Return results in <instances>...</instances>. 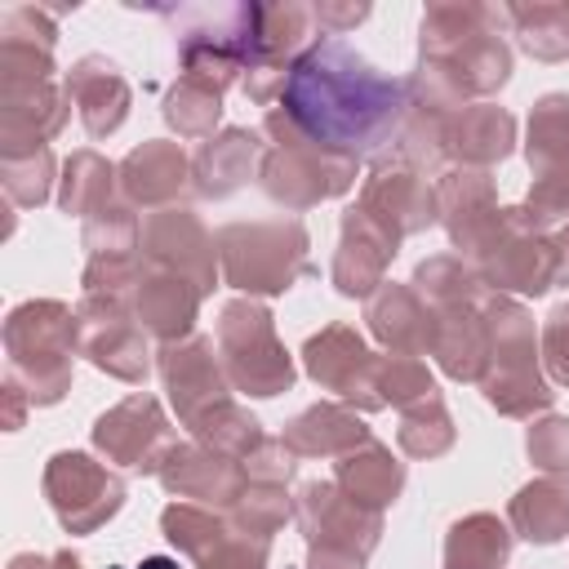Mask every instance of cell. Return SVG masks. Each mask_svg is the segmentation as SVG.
<instances>
[{"label": "cell", "instance_id": "cell-1", "mask_svg": "<svg viewBox=\"0 0 569 569\" xmlns=\"http://www.w3.org/2000/svg\"><path fill=\"white\" fill-rule=\"evenodd\" d=\"M280 111L325 151L365 160L396 142L405 120V80L382 76L347 40H320L293 62Z\"/></svg>", "mask_w": 569, "mask_h": 569}, {"label": "cell", "instance_id": "cell-2", "mask_svg": "<svg viewBox=\"0 0 569 569\" xmlns=\"http://www.w3.org/2000/svg\"><path fill=\"white\" fill-rule=\"evenodd\" d=\"M502 31H511L507 4H431L418 27V67L436 76L458 102H485L511 76V49Z\"/></svg>", "mask_w": 569, "mask_h": 569}, {"label": "cell", "instance_id": "cell-3", "mask_svg": "<svg viewBox=\"0 0 569 569\" xmlns=\"http://www.w3.org/2000/svg\"><path fill=\"white\" fill-rule=\"evenodd\" d=\"M258 133L267 138V151L258 164V187L284 209H316L325 200H338L360 178V160L325 151L280 107H271L262 116Z\"/></svg>", "mask_w": 569, "mask_h": 569}, {"label": "cell", "instance_id": "cell-4", "mask_svg": "<svg viewBox=\"0 0 569 569\" xmlns=\"http://www.w3.org/2000/svg\"><path fill=\"white\" fill-rule=\"evenodd\" d=\"M480 311H485V325H489V369L480 378L485 400L507 418H533L538 409H551L556 391H551V382L542 378V365H538L533 316L507 293L485 298Z\"/></svg>", "mask_w": 569, "mask_h": 569}, {"label": "cell", "instance_id": "cell-5", "mask_svg": "<svg viewBox=\"0 0 569 569\" xmlns=\"http://www.w3.org/2000/svg\"><path fill=\"white\" fill-rule=\"evenodd\" d=\"M9 378L27 391L31 405H58L71 387L76 351V311L58 298L18 302L4 320Z\"/></svg>", "mask_w": 569, "mask_h": 569}, {"label": "cell", "instance_id": "cell-6", "mask_svg": "<svg viewBox=\"0 0 569 569\" xmlns=\"http://www.w3.org/2000/svg\"><path fill=\"white\" fill-rule=\"evenodd\" d=\"M218 267L222 284L249 293V298H276L293 289L302 276H311V236L298 218H271V222H231L218 236Z\"/></svg>", "mask_w": 569, "mask_h": 569}, {"label": "cell", "instance_id": "cell-7", "mask_svg": "<svg viewBox=\"0 0 569 569\" xmlns=\"http://www.w3.org/2000/svg\"><path fill=\"white\" fill-rule=\"evenodd\" d=\"M485 289L493 293H529L542 298L560 276V253L547 227L529 213V204L498 209V222L480 240V249L467 258Z\"/></svg>", "mask_w": 569, "mask_h": 569}, {"label": "cell", "instance_id": "cell-8", "mask_svg": "<svg viewBox=\"0 0 569 569\" xmlns=\"http://www.w3.org/2000/svg\"><path fill=\"white\" fill-rule=\"evenodd\" d=\"M178 62L182 76L227 89L244 80L249 53H253V27H258V4H200V9H178Z\"/></svg>", "mask_w": 569, "mask_h": 569}, {"label": "cell", "instance_id": "cell-9", "mask_svg": "<svg viewBox=\"0 0 569 569\" xmlns=\"http://www.w3.org/2000/svg\"><path fill=\"white\" fill-rule=\"evenodd\" d=\"M218 356L236 391L244 396H280L293 387V360L276 338V320L258 298H236L218 311Z\"/></svg>", "mask_w": 569, "mask_h": 569}, {"label": "cell", "instance_id": "cell-10", "mask_svg": "<svg viewBox=\"0 0 569 569\" xmlns=\"http://www.w3.org/2000/svg\"><path fill=\"white\" fill-rule=\"evenodd\" d=\"M76 351L120 378V382H147L151 373V333L138 325L133 302L124 298H102V293H84L76 307Z\"/></svg>", "mask_w": 569, "mask_h": 569}, {"label": "cell", "instance_id": "cell-11", "mask_svg": "<svg viewBox=\"0 0 569 569\" xmlns=\"http://www.w3.org/2000/svg\"><path fill=\"white\" fill-rule=\"evenodd\" d=\"M320 44V22L311 4H258V27H253V53L244 67V98L253 102H276L284 93V80L293 62Z\"/></svg>", "mask_w": 569, "mask_h": 569}, {"label": "cell", "instance_id": "cell-12", "mask_svg": "<svg viewBox=\"0 0 569 569\" xmlns=\"http://www.w3.org/2000/svg\"><path fill=\"white\" fill-rule=\"evenodd\" d=\"M44 498L67 533H93L124 507V485L89 453L62 449L44 467Z\"/></svg>", "mask_w": 569, "mask_h": 569}, {"label": "cell", "instance_id": "cell-13", "mask_svg": "<svg viewBox=\"0 0 569 569\" xmlns=\"http://www.w3.org/2000/svg\"><path fill=\"white\" fill-rule=\"evenodd\" d=\"M378 360L382 356H373L351 325H325L302 347V365H307L311 382L320 391H333L342 405H351L360 413L387 409L378 396Z\"/></svg>", "mask_w": 569, "mask_h": 569}, {"label": "cell", "instance_id": "cell-14", "mask_svg": "<svg viewBox=\"0 0 569 569\" xmlns=\"http://www.w3.org/2000/svg\"><path fill=\"white\" fill-rule=\"evenodd\" d=\"M138 249H142L147 267L173 271V276L191 280L200 293H209L213 280L222 276V267H218V240H213L209 227H204L191 209H182V204L147 213Z\"/></svg>", "mask_w": 569, "mask_h": 569}, {"label": "cell", "instance_id": "cell-15", "mask_svg": "<svg viewBox=\"0 0 569 569\" xmlns=\"http://www.w3.org/2000/svg\"><path fill=\"white\" fill-rule=\"evenodd\" d=\"M173 427L160 409L156 396L133 391L120 405H111L98 422H93V449L107 453V462L116 467H133V471H160L164 453L173 449Z\"/></svg>", "mask_w": 569, "mask_h": 569}, {"label": "cell", "instance_id": "cell-16", "mask_svg": "<svg viewBox=\"0 0 569 569\" xmlns=\"http://www.w3.org/2000/svg\"><path fill=\"white\" fill-rule=\"evenodd\" d=\"M160 382L169 391V405L178 413L182 427H196L209 409L227 405L231 396V378L222 369V356H218V342L213 338H182V342H169L160 347Z\"/></svg>", "mask_w": 569, "mask_h": 569}, {"label": "cell", "instance_id": "cell-17", "mask_svg": "<svg viewBox=\"0 0 569 569\" xmlns=\"http://www.w3.org/2000/svg\"><path fill=\"white\" fill-rule=\"evenodd\" d=\"M293 520L307 547H347L369 556L382 538V511L351 502L333 480H307L293 498Z\"/></svg>", "mask_w": 569, "mask_h": 569}, {"label": "cell", "instance_id": "cell-18", "mask_svg": "<svg viewBox=\"0 0 569 569\" xmlns=\"http://www.w3.org/2000/svg\"><path fill=\"white\" fill-rule=\"evenodd\" d=\"M156 480H160L173 498L213 507V511H222V516H227V511L236 507V498L249 489L244 462H236V458H227V453H213V449H204L200 440H178V445L164 453Z\"/></svg>", "mask_w": 569, "mask_h": 569}, {"label": "cell", "instance_id": "cell-19", "mask_svg": "<svg viewBox=\"0 0 569 569\" xmlns=\"http://www.w3.org/2000/svg\"><path fill=\"white\" fill-rule=\"evenodd\" d=\"M400 249V236L391 227H382L373 213H365L360 204L342 213V231H338V253L329 267V280L342 298H373L387 284V267Z\"/></svg>", "mask_w": 569, "mask_h": 569}, {"label": "cell", "instance_id": "cell-20", "mask_svg": "<svg viewBox=\"0 0 569 569\" xmlns=\"http://www.w3.org/2000/svg\"><path fill=\"white\" fill-rule=\"evenodd\" d=\"M436 222L445 227L449 244L471 258L480 249V240L489 236V227L498 222V187L489 169H467V164H449L436 178Z\"/></svg>", "mask_w": 569, "mask_h": 569}, {"label": "cell", "instance_id": "cell-21", "mask_svg": "<svg viewBox=\"0 0 569 569\" xmlns=\"http://www.w3.org/2000/svg\"><path fill=\"white\" fill-rule=\"evenodd\" d=\"M360 209L405 240L436 222V182H427V173L400 160H378L360 187Z\"/></svg>", "mask_w": 569, "mask_h": 569}, {"label": "cell", "instance_id": "cell-22", "mask_svg": "<svg viewBox=\"0 0 569 569\" xmlns=\"http://www.w3.org/2000/svg\"><path fill=\"white\" fill-rule=\"evenodd\" d=\"M116 169H120V196L133 209H147V213L173 209L178 196L191 187V160L169 138H147Z\"/></svg>", "mask_w": 569, "mask_h": 569}, {"label": "cell", "instance_id": "cell-23", "mask_svg": "<svg viewBox=\"0 0 569 569\" xmlns=\"http://www.w3.org/2000/svg\"><path fill=\"white\" fill-rule=\"evenodd\" d=\"M365 320L369 333L391 351V356H427L436 338V311L422 302L413 284L387 280L373 298H365Z\"/></svg>", "mask_w": 569, "mask_h": 569}, {"label": "cell", "instance_id": "cell-24", "mask_svg": "<svg viewBox=\"0 0 569 569\" xmlns=\"http://www.w3.org/2000/svg\"><path fill=\"white\" fill-rule=\"evenodd\" d=\"M67 93H71V102H76L80 124H84L89 138L116 133V129L124 124V116H129V102H133L129 80H124L120 67H116L111 58H102V53H84V58L67 71Z\"/></svg>", "mask_w": 569, "mask_h": 569}, {"label": "cell", "instance_id": "cell-25", "mask_svg": "<svg viewBox=\"0 0 569 569\" xmlns=\"http://www.w3.org/2000/svg\"><path fill=\"white\" fill-rule=\"evenodd\" d=\"M262 133H249V129H222L213 133L209 142H200L196 160H191V187L200 200H227L236 196L249 178H258V164H262Z\"/></svg>", "mask_w": 569, "mask_h": 569}, {"label": "cell", "instance_id": "cell-26", "mask_svg": "<svg viewBox=\"0 0 569 569\" xmlns=\"http://www.w3.org/2000/svg\"><path fill=\"white\" fill-rule=\"evenodd\" d=\"M200 298H204V293H200L191 280H182V276H173V271L147 267L142 284L133 289V316H138V325H142L160 347H169V342L191 338L196 316H200Z\"/></svg>", "mask_w": 569, "mask_h": 569}, {"label": "cell", "instance_id": "cell-27", "mask_svg": "<svg viewBox=\"0 0 569 569\" xmlns=\"http://www.w3.org/2000/svg\"><path fill=\"white\" fill-rule=\"evenodd\" d=\"M431 356L453 382H480L489 369V325L480 302L467 307H440L436 311V338Z\"/></svg>", "mask_w": 569, "mask_h": 569}, {"label": "cell", "instance_id": "cell-28", "mask_svg": "<svg viewBox=\"0 0 569 569\" xmlns=\"http://www.w3.org/2000/svg\"><path fill=\"white\" fill-rule=\"evenodd\" d=\"M280 440L298 453V458H342L351 449H360L365 440H373V431L365 427V418L351 409V405H333V400H320L311 409H302L298 418L284 422Z\"/></svg>", "mask_w": 569, "mask_h": 569}, {"label": "cell", "instance_id": "cell-29", "mask_svg": "<svg viewBox=\"0 0 569 569\" xmlns=\"http://www.w3.org/2000/svg\"><path fill=\"white\" fill-rule=\"evenodd\" d=\"M516 147V116L493 102H467L449 124V160L467 169H493Z\"/></svg>", "mask_w": 569, "mask_h": 569}, {"label": "cell", "instance_id": "cell-30", "mask_svg": "<svg viewBox=\"0 0 569 569\" xmlns=\"http://www.w3.org/2000/svg\"><path fill=\"white\" fill-rule=\"evenodd\" d=\"M507 520L511 533H520L525 542H560L569 533V471H542L529 485H520L507 507Z\"/></svg>", "mask_w": 569, "mask_h": 569}, {"label": "cell", "instance_id": "cell-31", "mask_svg": "<svg viewBox=\"0 0 569 569\" xmlns=\"http://www.w3.org/2000/svg\"><path fill=\"white\" fill-rule=\"evenodd\" d=\"M333 485H338L351 502H360V507H369V511H382V507H391V502L400 498V489H405V462H400L382 440H365L360 449H351V453H342V458L333 462Z\"/></svg>", "mask_w": 569, "mask_h": 569}, {"label": "cell", "instance_id": "cell-32", "mask_svg": "<svg viewBox=\"0 0 569 569\" xmlns=\"http://www.w3.org/2000/svg\"><path fill=\"white\" fill-rule=\"evenodd\" d=\"M507 560H511V525H502L493 511H471L449 525L440 569H502Z\"/></svg>", "mask_w": 569, "mask_h": 569}, {"label": "cell", "instance_id": "cell-33", "mask_svg": "<svg viewBox=\"0 0 569 569\" xmlns=\"http://www.w3.org/2000/svg\"><path fill=\"white\" fill-rule=\"evenodd\" d=\"M120 187V169L111 160H102L98 151H71V160L62 164V178H58V204L62 213H76V218H93L98 209L111 204Z\"/></svg>", "mask_w": 569, "mask_h": 569}, {"label": "cell", "instance_id": "cell-34", "mask_svg": "<svg viewBox=\"0 0 569 569\" xmlns=\"http://www.w3.org/2000/svg\"><path fill=\"white\" fill-rule=\"evenodd\" d=\"M409 284L422 293V302H427L431 311H440V307H467V302H480V293H485L476 267H471L462 253L422 258V262L413 267V280H409Z\"/></svg>", "mask_w": 569, "mask_h": 569}, {"label": "cell", "instance_id": "cell-35", "mask_svg": "<svg viewBox=\"0 0 569 569\" xmlns=\"http://www.w3.org/2000/svg\"><path fill=\"white\" fill-rule=\"evenodd\" d=\"M507 27L529 58H569V4H507Z\"/></svg>", "mask_w": 569, "mask_h": 569}, {"label": "cell", "instance_id": "cell-36", "mask_svg": "<svg viewBox=\"0 0 569 569\" xmlns=\"http://www.w3.org/2000/svg\"><path fill=\"white\" fill-rule=\"evenodd\" d=\"M160 529H164V538H169L187 560H196V565H204V560L227 542V533H231L227 516H218L213 507H200V502H182V498L160 511Z\"/></svg>", "mask_w": 569, "mask_h": 569}, {"label": "cell", "instance_id": "cell-37", "mask_svg": "<svg viewBox=\"0 0 569 569\" xmlns=\"http://www.w3.org/2000/svg\"><path fill=\"white\" fill-rule=\"evenodd\" d=\"M529 169H569V93H542L529 111Z\"/></svg>", "mask_w": 569, "mask_h": 569}, {"label": "cell", "instance_id": "cell-38", "mask_svg": "<svg viewBox=\"0 0 569 569\" xmlns=\"http://www.w3.org/2000/svg\"><path fill=\"white\" fill-rule=\"evenodd\" d=\"M164 120L178 138L187 142H209L218 120H222V93L191 80V76H178L173 89L164 93Z\"/></svg>", "mask_w": 569, "mask_h": 569}, {"label": "cell", "instance_id": "cell-39", "mask_svg": "<svg viewBox=\"0 0 569 569\" xmlns=\"http://www.w3.org/2000/svg\"><path fill=\"white\" fill-rule=\"evenodd\" d=\"M396 440H400V449H405L409 458H440V453H449L453 440H458V427H453V418H449V409H445V396L431 391L427 400L400 409V431H396Z\"/></svg>", "mask_w": 569, "mask_h": 569}, {"label": "cell", "instance_id": "cell-40", "mask_svg": "<svg viewBox=\"0 0 569 569\" xmlns=\"http://www.w3.org/2000/svg\"><path fill=\"white\" fill-rule=\"evenodd\" d=\"M262 422L249 413V409H240L236 400H227V405H218V409H209L196 427H191V440H200L204 449H213V453H227V458H236V462H244L258 445H262Z\"/></svg>", "mask_w": 569, "mask_h": 569}, {"label": "cell", "instance_id": "cell-41", "mask_svg": "<svg viewBox=\"0 0 569 569\" xmlns=\"http://www.w3.org/2000/svg\"><path fill=\"white\" fill-rule=\"evenodd\" d=\"M284 520H293V502L284 493V485H253L236 498V507L227 511V525L231 533H244V538H262L271 542L276 529H284Z\"/></svg>", "mask_w": 569, "mask_h": 569}, {"label": "cell", "instance_id": "cell-42", "mask_svg": "<svg viewBox=\"0 0 569 569\" xmlns=\"http://www.w3.org/2000/svg\"><path fill=\"white\" fill-rule=\"evenodd\" d=\"M53 151L49 147H36V151H9L0 160V178H4V196L18 204V209H36L49 200L53 191Z\"/></svg>", "mask_w": 569, "mask_h": 569}, {"label": "cell", "instance_id": "cell-43", "mask_svg": "<svg viewBox=\"0 0 569 569\" xmlns=\"http://www.w3.org/2000/svg\"><path fill=\"white\" fill-rule=\"evenodd\" d=\"M89 258L93 253H133L138 240H142V222L133 213L129 200H111L107 209H98L93 218H84V231H80Z\"/></svg>", "mask_w": 569, "mask_h": 569}, {"label": "cell", "instance_id": "cell-44", "mask_svg": "<svg viewBox=\"0 0 569 569\" xmlns=\"http://www.w3.org/2000/svg\"><path fill=\"white\" fill-rule=\"evenodd\" d=\"M142 276H147L142 249H133V253H93V258L84 262L80 284H84V293H102V298H124V302H133V289L142 284Z\"/></svg>", "mask_w": 569, "mask_h": 569}, {"label": "cell", "instance_id": "cell-45", "mask_svg": "<svg viewBox=\"0 0 569 569\" xmlns=\"http://www.w3.org/2000/svg\"><path fill=\"white\" fill-rule=\"evenodd\" d=\"M431 391H436V378H431L427 360H418V356H382L378 360V396H382V405L409 409V405L427 400Z\"/></svg>", "mask_w": 569, "mask_h": 569}, {"label": "cell", "instance_id": "cell-46", "mask_svg": "<svg viewBox=\"0 0 569 569\" xmlns=\"http://www.w3.org/2000/svg\"><path fill=\"white\" fill-rule=\"evenodd\" d=\"M525 449H529V462L542 467V471H569V418L560 413H547L529 427L525 436Z\"/></svg>", "mask_w": 569, "mask_h": 569}, {"label": "cell", "instance_id": "cell-47", "mask_svg": "<svg viewBox=\"0 0 569 569\" xmlns=\"http://www.w3.org/2000/svg\"><path fill=\"white\" fill-rule=\"evenodd\" d=\"M538 356H542V369H547V382L551 387H569V302H560L542 333H538Z\"/></svg>", "mask_w": 569, "mask_h": 569}, {"label": "cell", "instance_id": "cell-48", "mask_svg": "<svg viewBox=\"0 0 569 569\" xmlns=\"http://www.w3.org/2000/svg\"><path fill=\"white\" fill-rule=\"evenodd\" d=\"M529 213L551 227V222H569V169H542L533 173V187H529Z\"/></svg>", "mask_w": 569, "mask_h": 569}, {"label": "cell", "instance_id": "cell-49", "mask_svg": "<svg viewBox=\"0 0 569 569\" xmlns=\"http://www.w3.org/2000/svg\"><path fill=\"white\" fill-rule=\"evenodd\" d=\"M293 458H298V453H293L280 436H262V445L244 458V476H249L253 485H289Z\"/></svg>", "mask_w": 569, "mask_h": 569}, {"label": "cell", "instance_id": "cell-50", "mask_svg": "<svg viewBox=\"0 0 569 569\" xmlns=\"http://www.w3.org/2000/svg\"><path fill=\"white\" fill-rule=\"evenodd\" d=\"M267 551H271V542H262V538L227 533V542L200 569H267Z\"/></svg>", "mask_w": 569, "mask_h": 569}, {"label": "cell", "instance_id": "cell-51", "mask_svg": "<svg viewBox=\"0 0 569 569\" xmlns=\"http://www.w3.org/2000/svg\"><path fill=\"white\" fill-rule=\"evenodd\" d=\"M311 9H316L320 31H329V36H342V31H351L356 22L369 18V4H311Z\"/></svg>", "mask_w": 569, "mask_h": 569}, {"label": "cell", "instance_id": "cell-52", "mask_svg": "<svg viewBox=\"0 0 569 569\" xmlns=\"http://www.w3.org/2000/svg\"><path fill=\"white\" fill-rule=\"evenodd\" d=\"M369 556L347 547H307V569H365Z\"/></svg>", "mask_w": 569, "mask_h": 569}, {"label": "cell", "instance_id": "cell-53", "mask_svg": "<svg viewBox=\"0 0 569 569\" xmlns=\"http://www.w3.org/2000/svg\"><path fill=\"white\" fill-rule=\"evenodd\" d=\"M9 569H80V560L71 551H22L9 560Z\"/></svg>", "mask_w": 569, "mask_h": 569}, {"label": "cell", "instance_id": "cell-54", "mask_svg": "<svg viewBox=\"0 0 569 569\" xmlns=\"http://www.w3.org/2000/svg\"><path fill=\"white\" fill-rule=\"evenodd\" d=\"M551 240H556V253H560V276H556V284H569V222H560Z\"/></svg>", "mask_w": 569, "mask_h": 569}, {"label": "cell", "instance_id": "cell-55", "mask_svg": "<svg viewBox=\"0 0 569 569\" xmlns=\"http://www.w3.org/2000/svg\"><path fill=\"white\" fill-rule=\"evenodd\" d=\"M138 569H178V560L173 556H147Z\"/></svg>", "mask_w": 569, "mask_h": 569}]
</instances>
